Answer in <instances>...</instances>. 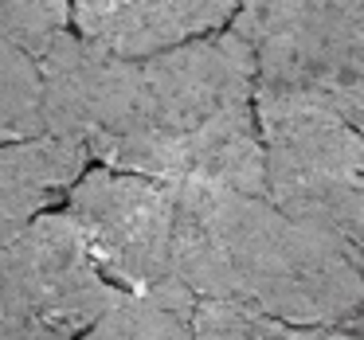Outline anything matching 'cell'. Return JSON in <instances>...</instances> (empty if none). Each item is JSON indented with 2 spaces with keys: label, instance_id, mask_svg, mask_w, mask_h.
Wrapping results in <instances>:
<instances>
[{
  "label": "cell",
  "instance_id": "cell-2",
  "mask_svg": "<svg viewBox=\"0 0 364 340\" xmlns=\"http://www.w3.org/2000/svg\"><path fill=\"white\" fill-rule=\"evenodd\" d=\"M173 192L168 290L301 329L360 324V251L286 219L255 192L212 184Z\"/></svg>",
  "mask_w": 364,
  "mask_h": 340
},
{
  "label": "cell",
  "instance_id": "cell-11",
  "mask_svg": "<svg viewBox=\"0 0 364 340\" xmlns=\"http://www.w3.org/2000/svg\"><path fill=\"white\" fill-rule=\"evenodd\" d=\"M71 32L67 0H0V43L36 59L55 35Z\"/></svg>",
  "mask_w": 364,
  "mask_h": 340
},
{
  "label": "cell",
  "instance_id": "cell-4",
  "mask_svg": "<svg viewBox=\"0 0 364 340\" xmlns=\"http://www.w3.org/2000/svg\"><path fill=\"white\" fill-rule=\"evenodd\" d=\"M262 192L286 219L360 251L364 145L360 129L301 106H259Z\"/></svg>",
  "mask_w": 364,
  "mask_h": 340
},
{
  "label": "cell",
  "instance_id": "cell-10",
  "mask_svg": "<svg viewBox=\"0 0 364 340\" xmlns=\"http://www.w3.org/2000/svg\"><path fill=\"white\" fill-rule=\"evenodd\" d=\"M43 137L40 126V79L28 55L0 43V149Z\"/></svg>",
  "mask_w": 364,
  "mask_h": 340
},
{
  "label": "cell",
  "instance_id": "cell-5",
  "mask_svg": "<svg viewBox=\"0 0 364 340\" xmlns=\"http://www.w3.org/2000/svg\"><path fill=\"white\" fill-rule=\"evenodd\" d=\"M122 297L67 212H43L0 246V340H79Z\"/></svg>",
  "mask_w": 364,
  "mask_h": 340
},
{
  "label": "cell",
  "instance_id": "cell-9",
  "mask_svg": "<svg viewBox=\"0 0 364 340\" xmlns=\"http://www.w3.org/2000/svg\"><path fill=\"white\" fill-rule=\"evenodd\" d=\"M188 332L192 340H360V329H301V324H282L247 309L208 305V301L192 305Z\"/></svg>",
  "mask_w": 364,
  "mask_h": 340
},
{
  "label": "cell",
  "instance_id": "cell-7",
  "mask_svg": "<svg viewBox=\"0 0 364 340\" xmlns=\"http://www.w3.org/2000/svg\"><path fill=\"white\" fill-rule=\"evenodd\" d=\"M75 35L122 59H145L220 32L235 0H67Z\"/></svg>",
  "mask_w": 364,
  "mask_h": 340
},
{
  "label": "cell",
  "instance_id": "cell-8",
  "mask_svg": "<svg viewBox=\"0 0 364 340\" xmlns=\"http://www.w3.org/2000/svg\"><path fill=\"white\" fill-rule=\"evenodd\" d=\"M87 153L59 137H32L0 149V246L24 235L87 172Z\"/></svg>",
  "mask_w": 364,
  "mask_h": 340
},
{
  "label": "cell",
  "instance_id": "cell-3",
  "mask_svg": "<svg viewBox=\"0 0 364 340\" xmlns=\"http://www.w3.org/2000/svg\"><path fill=\"white\" fill-rule=\"evenodd\" d=\"M228 24L251 51L255 110L301 106L360 129L364 0H235Z\"/></svg>",
  "mask_w": 364,
  "mask_h": 340
},
{
  "label": "cell",
  "instance_id": "cell-6",
  "mask_svg": "<svg viewBox=\"0 0 364 340\" xmlns=\"http://www.w3.org/2000/svg\"><path fill=\"white\" fill-rule=\"evenodd\" d=\"M63 199L95 270L114 290L126 297H153L168 290L173 184L87 168Z\"/></svg>",
  "mask_w": 364,
  "mask_h": 340
},
{
  "label": "cell",
  "instance_id": "cell-1",
  "mask_svg": "<svg viewBox=\"0 0 364 340\" xmlns=\"http://www.w3.org/2000/svg\"><path fill=\"white\" fill-rule=\"evenodd\" d=\"M43 137L71 141L98 168L161 184L262 192L255 63L231 32L145 59H122L63 32L32 59Z\"/></svg>",
  "mask_w": 364,
  "mask_h": 340
}]
</instances>
